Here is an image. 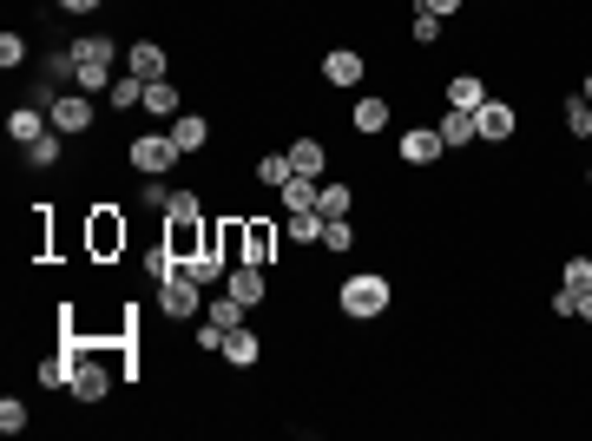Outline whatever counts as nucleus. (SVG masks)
Listing matches in <instances>:
<instances>
[{
	"label": "nucleus",
	"mask_w": 592,
	"mask_h": 441,
	"mask_svg": "<svg viewBox=\"0 0 592 441\" xmlns=\"http://www.w3.org/2000/svg\"><path fill=\"white\" fill-rule=\"evenodd\" d=\"M389 303H395V284L382 270H356V277H343V290H336V310H343L349 323H375Z\"/></svg>",
	"instance_id": "1"
},
{
	"label": "nucleus",
	"mask_w": 592,
	"mask_h": 441,
	"mask_svg": "<svg viewBox=\"0 0 592 441\" xmlns=\"http://www.w3.org/2000/svg\"><path fill=\"white\" fill-rule=\"evenodd\" d=\"M158 316H172V323L204 316V284H198V277H185V270H178V277H165V284H158Z\"/></svg>",
	"instance_id": "2"
},
{
	"label": "nucleus",
	"mask_w": 592,
	"mask_h": 441,
	"mask_svg": "<svg viewBox=\"0 0 592 441\" xmlns=\"http://www.w3.org/2000/svg\"><path fill=\"white\" fill-rule=\"evenodd\" d=\"M178 145H172V132H145V139H132V165H139V178H165L178 165Z\"/></svg>",
	"instance_id": "3"
},
{
	"label": "nucleus",
	"mask_w": 592,
	"mask_h": 441,
	"mask_svg": "<svg viewBox=\"0 0 592 441\" xmlns=\"http://www.w3.org/2000/svg\"><path fill=\"white\" fill-rule=\"evenodd\" d=\"M47 119H53V132H93V119H99V106H93V93H66V99H47Z\"/></svg>",
	"instance_id": "4"
},
{
	"label": "nucleus",
	"mask_w": 592,
	"mask_h": 441,
	"mask_svg": "<svg viewBox=\"0 0 592 441\" xmlns=\"http://www.w3.org/2000/svg\"><path fill=\"white\" fill-rule=\"evenodd\" d=\"M474 132H481V145H507L520 132V112L507 106V99H481V106H474Z\"/></svg>",
	"instance_id": "5"
},
{
	"label": "nucleus",
	"mask_w": 592,
	"mask_h": 441,
	"mask_svg": "<svg viewBox=\"0 0 592 441\" xmlns=\"http://www.w3.org/2000/svg\"><path fill=\"white\" fill-rule=\"evenodd\" d=\"M125 73H139V79H172V60H165V47H158V40H132V47H125Z\"/></svg>",
	"instance_id": "6"
},
{
	"label": "nucleus",
	"mask_w": 592,
	"mask_h": 441,
	"mask_svg": "<svg viewBox=\"0 0 592 441\" xmlns=\"http://www.w3.org/2000/svg\"><path fill=\"white\" fill-rule=\"evenodd\" d=\"M224 290H231V297L237 303H244V310H257V303H264V264H250V257H244V264H231V277H224Z\"/></svg>",
	"instance_id": "7"
},
{
	"label": "nucleus",
	"mask_w": 592,
	"mask_h": 441,
	"mask_svg": "<svg viewBox=\"0 0 592 441\" xmlns=\"http://www.w3.org/2000/svg\"><path fill=\"white\" fill-rule=\"evenodd\" d=\"M73 395H79V402H106V395H112L106 363H93V356H73Z\"/></svg>",
	"instance_id": "8"
},
{
	"label": "nucleus",
	"mask_w": 592,
	"mask_h": 441,
	"mask_svg": "<svg viewBox=\"0 0 592 441\" xmlns=\"http://www.w3.org/2000/svg\"><path fill=\"white\" fill-rule=\"evenodd\" d=\"M362 73H369L362 53H349V47H329L323 53V79H329V86H362Z\"/></svg>",
	"instance_id": "9"
},
{
	"label": "nucleus",
	"mask_w": 592,
	"mask_h": 441,
	"mask_svg": "<svg viewBox=\"0 0 592 441\" xmlns=\"http://www.w3.org/2000/svg\"><path fill=\"white\" fill-rule=\"evenodd\" d=\"M441 152H448V145H441V132H435V126L402 132V165H435Z\"/></svg>",
	"instance_id": "10"
},
{
	"label": "nucleus",
	"mask_w": 592,
	"mask_h": 441,
	"mask_svg": "<svg viewBox=\"0 0 592 441\" xmlns=\"http://www.w3.org/2000/svg\"><path fill=\"white\" fill-rule=\"evenodd\" d=\"M47 132H53L47 112H33V106H14V112H7V139H14V145H33V139H47Z\"/></svg>",
	"instance_id": "11"
},
{
	"label": "nucleus",
	"mask_w": 592,
	"mask_h": 441,
	"mask_svg": "<svg viewBox=\"0 0 592 441\" xmlns=\"http://www.w3.org/2000/svg\"><path fill=\"white\" fill-rule=\"evenodd\" d=\"M441 145H448V152H461V145H474V139H481V132H474V112H461V106H448V112H441Z\"/></svg>",
	"instance_id": "12"
},
{
	"label": "nucleus",
	"mask_w": 592,
	"mask_h": 441,
	"mask_svg": "<svg viewBox=\"0 0 592 441\" xmlns=\"http://www.w3.org/2000/svg\"><path fill=\"white\" fill-rule=\"evenodd\" d=\"M290 165H296L303 178H329V145H323V139H296V145H290Z\"/></svg>",
	"instance_id": "13"
},
{
	"label": "nucleus",
	"mask_w": 592,
	"mask_h": 441,
	"mask_svg": "<svg viewBox=\"0 0 592 441\" xmlns=\"http://www.w3.org/2000/svg\"><path fill=\"white\" fill-rule=\"evenodd\" d=\"M389 119H395V106H389V99H356V112H349V126H356L362 139H375V132L389 126Z\"/></svg>",
	"instance_id": "14"
},
{
	"label": "nucleus",
	"mask_w": 592,
	"mask_h": 441,
	"mask_svg": "<svg viewBox=\"0 0 592 441\" xmlns=\"http://www.w3.org/2000/svg\"><path fill=\"white\" fill-rule=\"evenodd\" d=\"M172 145L178 152H204V145H211V126H204L198 112H178L172 119Z\"/></svg>",
	"instance_id": "15"
},
{
	"label": "nucleus",
	"mask_w": 592,
	"mask_h": 441,
	"mask_svg": "<svg viewBox=\"0 0 592 441\" xmlns=\"http://www.w3.org/2000/svg\"><path fill=\"white\" fill-rule=\"evenodd\" d=\"M257 356H264V343H257V336H250L244 323H237V330L224 336V363H231V369H250Z\"/></svg>",
	"instance_id": "16"
},
{
	"label": "nucleus",
	"mask_w": 592,
	"mask_h": 441,
	"mask_svg": "<svg viewBox=\"0 0 592 441\" xmlns=\"http://www.w3.org/2000/svg\"><path fill=\"white\" fill-rule=\"evenodd\" d=\"M349 205H356V191H349L343 178H323V191H316V211H323V218H349Z\"/></svg>",
	"instance_id": "17"
},
{
	"label": "nucleus",
	"mask_w": 592,
	"mask_h": 441,
	"mask_svg": "<svg viewBox=\"0 0 592 441\" xmlns=\"http://www.w3.org/2000/svg\"><path fill=\"white\" fill-rule=\"evenodd\" d=\"M139 112H158V119H178V86L172 79H145V106Z\"/></svg>",
	"instance_id": "18"
},
{
	"label": "nucleus",
	"mask_w": 592,
	"mask_h": 441,
	"mask_svg": "<svg viewBox=\"0 0 592 441\" xmlns=\"http://www.w3.org/2000/svg\"><path fill=\"white\" fill-rule=\"evenodd\" d=\"M119 244H125V224L112 218V211H99V218H93V257H112Z\"/></svg>",
	"instance_id": "19"
},
{
	"label": "nucleus",
	"mask_w": 592,
	"mask_h": 441,
	"mask_svg": "<svg viewBox=\"0 0 592 441\" xmlns=\"http://www.w3.org/2000/svg\"><path fill=\"white\" fill-rule=\"evenodd\" d=\"M283 237H290V244H323V211H290Z\"/></svg>",
	"instance_id": "20"
},
{
	"label": "nucleus",
	"mask_w": 592,
	"mask_h": 441,
	"mask_svg": "<svg viewBox=\"0 0 592 441\" xmlns=\"http://www.w3.org/2000/svg\"><path fill=\"white\" fill-rule=\"evenodd\" d=\"M481 99H487V86H481V79H474V73H454V79H448V106L474 112V106H481Z\"/></svg>",
	"instance_id": "21"
},
{
	"label": "nucleus",
	"mask_w": 592,
	"mask_h": 441,
	"mask_svg": "<svg viewBox=\"0 0 592 441\" xmlns=\"http://www.w3.org/2000/svg\"><path fill=\"white\" fill-rule=\"evenodd\" d=\"M316 191H323V178H303V172H296L290 185H283V205H290V211H316Z\"/></svg>",
	"instance_id": "22"
},
{
	"label": "nucleus",
	"mask_w": 592,
	"mask_h": 441,
	"mask_svg": "<svg viewBox=\"0 0 592 441\" xmlns=\"http://www.w3.org/2000/svg\"><path fill=\"white\" fill-rule=\"evenodd\" d=\"M60 139H66V132H47V139L27 145V165H33V172H53V165H60Z\"/></svg>",
	"instance_id": "23"
},
{
	"label": "nucleus",
	"mask_w": 592,
	"mask_h": 441,
	"mask_svg": "<svg viewBox=\"0 0 592 441\" xmlns=\"http://www.w3.org/2000/svg\"><path fill=\"white\" fill-rule=\"evenodd\" d=\"M257 178H264V185H270V191H283V185H290V178H296V165H290V152H270V158H264V165H257Z\"/></svg>",
	"instance_id": "24"
},
{
	"label": "nucleus",
	"mask_w": 592,
	"mask_h": 441,
	"mask_svg": "<svg viewBox=\"0 0 592 441\" xmlns=\"http://www.w3.org/2000/svg\"><path fill=\"white\" fill-rule=\"evenodd\" d=\"M566 132H573V139H592V99L586 93L566 99Z\"/></svg>",
	"instance_id": "25"
},
{
	"label": "nucleus",
	"mask_w": 592,
	"mask_h": 441,
	"mask_svg": "<svg viewBox=\"0 0 592 441\" xmlns=\"http://www.w3.org/2000/svg\"><path fill=\"white\" fill-rule=\"evenodd\" d=\"M112 106H145V79L139 73H119V79H112Z\"/></svg>",
	"instance_id": "26"
},
{
	"label": "nucleus",
	"mask_w": 592,
	"mask_h": 441,
	"mask_svg": "<svg viewBox=\"0 0 592 441\" xmlns=\"http://www.w3.org/2000/svg\"><path fill=\"white\" fill-rule=\"evenodd\" d=\"M198 191H172V205H165V218H172V224H198Z\"/></svg>",
	"instance_id": "27"
},
{
	"label": "nucleus",
	"mask_w": 592,
	"mask_h": 441,
	"mask_svg": "<svg viewBox=\"0 0 592 441\" xmlns=\"http://www.w3.org/2000/svg\"><path fill=\"white\" fill-rule=\"evenodd\" d=\"M323 244L329 251H349V244H356V224L349 218H323Z\"/></svg>",
	"instance_id": "28"
},
{
	"label": "nucleus",
	"mask_w": 592,
	"mask_h": 441,
	"mask_svg": "<svg viewBox=\"0 0 592 441\" xmlns=\"http://www.w3.org/2000/svg\"><path fill=\"white\" fill-rule=\"evenodd\" d=\"M244 244H250V264H270V224H244Z\"/></svg>",
	"instance_id": "29"
},
{
	"label": "nucleus",
	"mask_w": 592,
	"mask_h": 441,
	"mask_svg": "<svg viewBox=\"0 0 592 441\" xmlns=\"http://www.w3.org/2000/svg\"><path fill=\"white\" fill-rule=\"evenodd\" d=\"M224 336H231V330H224L218 316H211V323H198V349H204V356H224Z\"/></svg>",
	"instance_id": "30"
},
{
	"label": "nucleus",
	"mask_w": 592,
	"mask_h": 441,
	"mask_svg": "<svg viewBox=\"0 0 592 441\" xmlns=\"http://www.w3.org/2000/svg\"><path fill=\"white\" fill-rule=\"evenodd\" d=\"M211 316H218L224 330H237V323H244V316H250V310H244V303H237V297H231V290H224V297H218V303H211Z\"/></svg>",
	"instance_id": "31"
},
{
	"label": "nucleus",
	"mask_w": 592,
	"mask_h": 441,
	"mask_svg": "<svg viewBox=\"0 0 592 441\" xmlns=\"http://www.w3.org/2000/svg\"><path fill=\"white\" fill-rule=\"evenodd\" d=\"M20 60H27V40H20V33L7 27V33H0V66H7V73H14Z\"/></svg>",
	"instance_id": "32"
},
{
	"label": "nucleus",
	"mask_w": 592,
	"mask_h": 441,
	"mask_svg": "<svg viewBox=\"0 0 592 441\" xmlns=\"http://www.w3.org/2000/svg\"><path fill=\"white\" fill-rule=\"evenodd\" d=\"M435 40H441V14L421 7V14H415V47H435Z\"/></svg>",
	"instance_id": "33"
},
{
	"label": "nucleus",
	"mask_w": 592,
	"mask_h": 441,
	"mask_svg": "<svg viewBox=\"0 0 592 441\" xmlns=\"http://www.w3.org/2000/svg\"><path fill=\"white\" fill-rule=\"evenodd\" d=\"M40 382H47V389H73V363H60V356L40 363Z\"/></svg>",
	"instance_id": "34"
},
{
	"label": "nucleus",
	"mask_w": 592,
	"mask_h": 441,
	"mask_svg": "<svg viewBox=\"0 0 592 441\" xmlns=\"http://www.w3.org/2000/svg\"><path fill=\"white\" fill-rule=\"evenodd\" d=\"M592 284V257H566V290H586Z\"/></svg>",
	"instance_id": "35"
},
{
	"label": "nucleus",
	"mask_w": 592,
	"mask_h": 441,
	"mask_svg": "<svg viewBox=\"0 0 592 441\" xmlns=\"http://www.w3.org/2000/svg\"><path fill=\"white\" fill-rule=\"evenodd\" d=\"M139 198H145L152 211H165V205H172V191H165V178H145V185H139Z\"/></svg>",
	"instance_id": "36"
},
{
	"label": "nucleus",
	"mask_w": 592,
	"mask_h": 441,
	"mask_svg": "<svg viewBox=\"0 0 592 441\" xmlns=\"http://www.w3.org/2000/svg\"><path fill=\"white\" fill-rule=\"evenodd\" d=\"M0 428H7V435H20V428H27V409H20L14 395H7V402H0Z\"/></svg>",
	"instance_id": "37"
},
{
	"label": "nucleus",
	"mask_w": 592,
	"mask_h": 441,
	"mask_svg": "<svg viewBox=\"0 0 592 441\" xmlns=\"http://www.w3.org/2000/svg\"><path fill=\"white\" fill-rule=\"evenodd\" d=\"M421 7H428V14H441V20H448V14H461V0H421Z\"/></svg>",
	"instance_id": "38"
},
{
	"label": "nucleus",
	"mask_w": 592,
	"mask_h": 441,
	"mask_svg": "<svg viewBox=\"0 0 592 441\" xmlns=\"http://www.w3.org/2000/svg\"><path fill=\"white\" fill-rule=\"evenodd\" d=\"M573 297H579V310H573V316H586V323H592V284H586V290H573Z\"/></svg>",
	"instance_id": "39"
},
{
	"label": "nucleus",
	"mask_w": 592,
	"mask_h": 441,
	"mask_svg": "<svg viewBox=\"0 0 592 441\" xmlns=\"http://www.w3.org/2000/svg\"><path fill=\"white\" fill-rule=\"evenodd\" d=\"M60 7H66V14H93L99 0H60Z\"/></svg>",
	"instance_id": "40"
},
{
	"label": "nucleus",
	"mask_w": 592,
	"mask_h": 441,
	"mask_svg": "<svg viewBox=\"0 0 592 441\" xmlns=\"http://www.w3.org/2000/svg\"><path fill=\"white\" fill-rule=\"evenodd\" d=\"M586 99H592V73H586Z\"/></svg>",
	"instance_id": "41"
},
{
	"label": "nucleus",
	"mask_w": 592,
	"mask_h": 441,
	"mask_svg": "<svg viewBox=\"0 0 592 441\" xmlns=\"http://www.w3.org/2000/svg\"><path fill=\"white\" fill-rule=\"evenodd\" d=\"M586 185H592V165H586Z\"/></svg>",
	"instance_id": "42"
}]
</instances>
